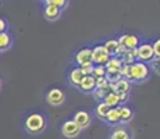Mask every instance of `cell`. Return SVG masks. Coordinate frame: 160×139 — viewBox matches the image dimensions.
<instances>
[{
    "label": "cell",
    "mask_w": 160,
    "mask_h": 139,
    "mask_svg": "<svg viewBox=\"0 0 160 139\" xmlns=\"http://www.w3.org/2000/svg\"><path fill=\"white\" fill-rule=\"evenodd\" d=\"M24 127H25V131L29 134H41L46 127V118L41 113H31L24 120Z\"/></svg>",
    "instance_id": "6da1fadb"
},
{
    "label": "cell",
    "mask_w": 160,
    "mask_h": 139,
    "mask_svg": "<svg viewBox=\"0 0 160 139\" xmlns=\"http://www.w3.org/2000/svg\"><path fill=\"white\" fill-rule=\"evenodd\" d=\"M150 74V68L146 63L142 61H135L130 66V81L131 82H143L148 79Z\"/></svg>",
    "instance_id": "7a4b0ae2"
},
{
    "label": "cell",
    "mask_w": 160,
    "mask_h": 139,
    "mask_svg": "<svg viewBox=\"0 0 160 139\" xmlns=\"http://www.w3.org/2000/svg\"><path fill=\"white\" fill-rule=\"evenodd\" d=\"M110 57L112 56L104 49L103 45H96L95 47H92V64L95 66H104Z\"/></svg>",
    "instance_id": "3957f363"
},
{
    "label": "cell",
    "mask_w": 160,
    "mask_h": 139,
    "mask_svg": "<svg viewBox=\"0 0 160 139\" xmlns=\"http://www.w3.org/2000/svg\"><path fill=\"white\" fill-rule=\"evenodd\" d=\"M135 52H137V60L142 61V63H148V61H152L155 58L153 56V49H152V45L150 43H141L135 47Z\"/></svg>",
    "instance_id": "277c9868"
},
{
    "label": "cell",
    "mask_w": 160,
    "mask_h": 139,
    "mask_svg": "<svg viewBox=\"0 0 160 139\" xmlns=\"http://www.w3.org/2000/svg\"><path fill=\"white\" fill-rule=\"evenodd\" d=\"M46 102H48L50 106H61V104L66 102V93H64L61 89L53 88L46 95Z\"/></svg>",
    "instance_id": "5b68a950"
},
{
    "label": "cell",
    "mask_w": 160,
    "mask_h": 139,
    "mask_svg": "<svg viewBox=\"0 0 160 139\" xmlns=\"http://www.w3.org/2000/svg\"><path fill=\"white\" fill-rule=\"evenodd\" d=\"M81 131L82 129L79 128L72 120H68V121H66L63 125H61V134H63L66 138H77Z\"/></svg>",
    "instance_id": "8992f818"
},
{
    "label": "cell",
    "mask_w": 160,
    "mask_h": 139,
    "mask_svg": "<svg viewBox=\"0 0 160 139\" xmlns=\"http://www.w3.org/2000/svg\"><path fill=\"white\" fill-rule=\"evenodd\" d=\"M72 121L75 122V124L78 125L81 129H85V128H88V127L91 125L92 118H91V114H89L88 111L79 110V111H77V113L74 114Z\"/></svg>",
    "instance_id": "52a82bcc"
},
{
    "label": "cell",
    "mask_w": 160,
    "mask_h": 139,
    "mask_svg": "<svg viewBox=\"0 0 160 139\" xmlns=\"http://www.w3.org/2000/svg\"><path fill=\"white\" fill-rule=\"evenodd\" d=\"M120 45H122L127 50H131V49H135L138 45H139V39H138L137 35H132V33H125V35H121L120 38H117Z\"/></svg>",
    "instance_id": "ba28073f"
},
{
    "label": "cell",
    "mask_w": 160,
    "mask_h": 139,
    "mask_svg": "<svg viewBox=\"0 0 160 139\" xmlns=\"http://www.w3.org/2000/svg\"><path fill=\"white\" fill-rule=\"evenodd\" d=\"M75 63L79 66L84 64H91L92 63V49L91 47H82L75 54Z\"/></svg>",
    "instance_id": "9c48e42d"
},
{
    "label": "cell",
    "mask_w": 160,
    "mask_h": 139,
    "mask_svg": "<svg viewBox=\"0 0 160 139\" xmlns=\"http://www.w3.org/2000/svg\"><path fill=\"white\" fill-rule=\"evenodd\" d=\"M95 88H96L95 86V77L92 75H84V78L81 79V82L78 85V89L84 93H92Z\"/></svg>",
    "instance_id": "30bf717a"
},
{
    "label": "cell",
    "mask_w": 160,
    "mask_h": 139,
    "mask_svg": "<svg viewBox=\"0 0 160 139\" xmlns=\"http://www.w3.org/2000/svg\"><path fill=\"white\" fill-rule=\"evenodd\" d=\"M104 121L110 125H118L120 124V106L110 107L109 111L104 116Z\"/></svg>",
    "instance_id": "8fae6325"
},
{
    "label": "cell",
    "mask_w": 160,
    "mask_h": 139,
    "mask_svg": "<svg viewBox=\"0 0 160 139\" xmlns=\"http://www.w3.org/2000/svg\"><path fill=\"white\" fill-rule=\"evenodd\" d=\"M109 139H132L128 129L122 125H114V129L110 132Z\"/></svg>",
    "instance_id": "7c38bea8"
},
{
    "label": "cell",
    "mask_w": 160,
    "mask_h": 139,
    "mask_svg": "<svg viewBox=\"0 0 160 139\" xmlns=\"http://www.w3.org/2000/svg\"><path fill=\"white\" fill-rule=\"evenodd\" d=\"M113 85V92L116 93H130V89H131V81L125 78H120L118 81H116Z\"/></svg>",
    "instance_id": "4fadbf2b"
},
{
    "label": "cell",
    "mask_w": 160,
    "mask_h": 139,
    "mask_svg": "<svg viewBox=\"0 0 160 139\" xmlns=\"http://www.w3.org/2000/svg\"><path fill=\"white\" fill-rule=\"evenodd\" d=\"M122 66V61L118 56H112V57L107 60V63L104 64V68L106 72H113V71H118Z\"/></svg>",
    "instance_id": "5bb4252c"
},
{
    "label": "cell",
    "mask_w": 160,
    "mask_h": 139,
    "mask_svg": "<svg viewBox=\"0 0 160 139\" xmlns=\"http://www.w3.org/2000/svg\"><path fill=\"white\" fill-rule=\"evenodd\" d=\"M60 14H61L60 8L54 7V6H50V4H46L45 11H43V15H45L46 20H50V21L57 20V18L60 17Z\"/></svg>",
    "instance_id": "9a60e30c"
},
{
    "label": "cell",
    "mask_w": 160,
    "mask_h": 139,
    "mask_svg": "<svg viewBox=\"0 0 160 139\" xmlns=\"http://www.w3.org/2000/svg\"><path fill=\"white\" fill-rule=\"evenodd\" d=\"M110 92H113V85L112 83H109V85L104 86V88H95L93 92H92V95H93V97L96 99L98 102H102L103 97L106 96L107 93H110Z\"/></svg>",
    "instance_id": "2e32d148"
},
{
    "label": "cell",
    "mask_w": 160,
    "mask_h": 139,
    "mask_svg": "<svg viewBox=\"0 0 160 139\" xmlns=\"http://www.w3.org/2000/svg\"><path fill=\"white\" fill-rule=\"evenodd\" d=\"M134 117V111H132L128 106H120V122L125 124V122L131 121Z\"/></svg>",
    "instance_id": "e0dca14e"
},
{
    "label": "cell",
    "mask_w": 160,
    "mask_h": 139,
    "mask_svg": "<svg viewBox=\"0 0 160 139\" xmlns=\"http://www.w3.org/2000/svg\"><path fill=\"white\" fill-rule=\"evenodd\" d=\"M82 78H84V74L79 70V67H75L74 70H71V72H70V75H68V79H70V82H71V85L77 86V88H78Z\"/></svg>",
    "instance_id": "ac0fdd59"
},
{
    "label": "cell",
    "mask_w": 160,
    "mask_h": 139,
    "mask_svg": "<svg viewBox=\"0 0 160 139\" xmlns=\"http://www.w3.org/2000/svg\"><path fill=\"white\" fill-rule=\"evenodd\" d=\"M11 36L8 32H6V31H3V32H0V52H4L7 50V49H10L11 46Z\"/></svg>",
    "instance_id": "d6986e66"
},
{
    "label": "cell",
    "mask_w": 160,
    "mask_h": 139,
    "mask_svg": "<svg viewBox=\"0 0 160 139\" xmlns=\"http://www.w3.org/2000/svg\"><path fill=\"white\" fill-rule=\"evenodd\" d=\"M103 103H106L109 107H117L120 104V100H118V95L116 93V92H110V93H107L106 96L103 97Z\"/></svg>",
    "instance_id": "ffe728a7"
},
{
    "label": "cell",
    "mask_w": 160,
    "mask_h": 139,
    "mask_svg": "<svg viewBox=\"0 0 160 139\" xmlns=\"http://www.w3.org/2000/svg\"><path fill=\"white\" fill-rule=\"evenodd\" d=\"M121 61L122 64H127V66H131L132 63H135L137 61V52H135V49H131V50H127L124 54L121 56Z\"/></svg>",
    "instance_id": "44dd1931"
},
{
    "label": "cell",
    "mask_w": 160,
    "mask_h": 139,
    "mask_svg": "<svg viewBox=\"0 0 160 139\" xmlns=\"http://www.w3.org/2000/svg\"><path fill=\"white\" fill-rule=\"evenodd\" d=\"M104 49H106L107 52H109L110 56H116L117 53V49H118L120 43L117 39H109V41H106V43H104Z\"/></svg>",
    "instance_id": "7402d4cb"
},
{
    "label": "cell",
    "mask_w": 160,
    "mask_h": 139,
    "mask_svg": "<svg viewBox=\"0 0 160 139\" xmlns=\"http://www.w3.org/2000/svg\"><path fill=\"white\" fill-rule=\"evenodd\" d=\"M110 107L107 106L106 103H103V102H99L96 106V109H95V111H96V116L99 117L100 120H104V116H106V113L109 111Z\"/></svg>",
    "instance_id": "603a6c76"
},
{
    "label": "cell",
    "mask_w": 160,
    "mask_h": 139,
    "mask_svg": "<svg viewBox=\"0 0 160 139\" xmlns=\"http://www.w3.org/2000/svg\"><path fill=\"white\" fill-rule=\"evenodd\" d=\"M91 75L95 77V78L106 77V68H104V66H95V64H93V70H92Z\"/></svg>",
    "instance_id": "cb8c5ba5"
},
{
    "label": "cell",
    "mask_w": 160,
    "mask_h": 139,
    "mask_svg": "<svg viewBox=\"0 0 160 139\" xmlns=\"http://www.w3.org/2000/svg\"><path fill=\"white\" fill-rule=\"evenodd\" d=\"M46 4H50V6H54V7L57 8H64L67 4V0H45Z\"/></svg>",
    "instance_id": "d4e9b609"
},
{
    "label": "cell",
    "mask_w": 160,
    "mask_h": 139,
    "mask_svg": "<svg viewBox=\"0 0 160 139\" xmlns=\"http://www.w3.org/2000/svg\"><path fill=\"white\" fill-rule=\"evenodd\" d=\"M120 75H121V78H125L130 81V66H127V64H122L121 68L118 70Z\"/></svg>",
    "instance_id": "484cf974"
},
{
    "label": "cell",
    "mask_w": 160,
    "mask_h": 139,
    "mask_svg": "<svg viewBox=\"0 0 160 139\" xmlns=\"http://www.w3.org/2000/svg\"><path fill=\"white\" fill-rule=\"evenodd\" d=\"M152 49H153V56H155V58L159 60L160 58V39H156V41L152 43Z\"/></svg>",
    "instance_id": "4316f807"
},
{
    "label": "cell",
    "mask_w": 160,
    "mask_h": 139,
    "mask_svg": "<svg viewBox=\"0 0 160 139\" xmlns=\"http://www.w3.org/2000/svg\"><path fill=\"white\" fill-rule=\"evenodd\" d=\"M109 85V81L106 79V77H100V78H95V86L96 88H104Z\"/></svg>",
    "instance_id": "83f0119b"
},
{
    "label": "cell",
    "mask_w": 160,
    "mask_h": 139,
    "mask_svg": "<svg viewBox=\"0 0 160 139\" xmlns=\"http://www.w3.org/2000/svg\"><path fill=\"white\" fill-rule=\"evenodd\" d=\"M79 70L82 71L84 75H91L92 74V70H93V64H84V66H79Z\"/></svg>",
    "instance_id": "f1b7e54d"
},
{
    "label": "cell",
    "mask_w": 160,
    "mask_h": 139,
    "mask_svg": "<svg viewBox=\"0 0 160 139\" xmlns=\"http://www.w3.org/2000/svg\"><path fill=\"white\" fill-rule=\"evenodd\" d=\"M118 95V100H120V103H122L124 104L125 102L130 99V93H117Z\"/></svg>",
    "instance_id": "f546056e"
},
{
    "label": "cell",
    "mask_w": 160,
    "mask_h": 139,
    "mask_svg": "<svg viewBox=\"0 0 160 139\" xmlns=\"http://www.w3.org/2000/svg\"><path fill=\"white\" fill-rule=\"evenodd\" d=\"M6 28H7V22H6V20H3V18H0V32H3V31H6Z\"/></svg>",
    "instance_id": "4dcf8cb0"
},
{
    "label": "cell",
    "mask_w": 160,
    "mask_h": 139,
    "mask_svg": "<svg viewBox=\"0 0 160 139\" xmlns=\"http://www.w3.org/2000/svg\"><path fill=\"white\" fill-rule=\"evenodd\" d=\"M0 89H2V78H0Z\"/></svg>",
    "instance_id": "1f68e13d"
}]
</instances>
